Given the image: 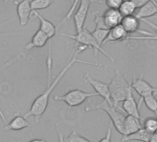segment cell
<instances>
[{"instance_id": "obj_28", "label": "cell", "mask_w": 157, "mask_h": 142, "mask_svg": "<svg viewBox=\"0 0 157 142\" xmlns=\"http://www.w3.org/2000/svg\"><path fill=\"white\" fill-rule=\"evenodd\" d=\"M124 0H105V4L108 9L111 10H118Z\"/></svg>"}, {"instance_id": "obj_22", "label": "cell", "mask_w": 157, "mask_h": 142, "mask_svg": "<svg viewBox=\"0 0 157 142\" xmlns=\"http://www.w3.org/2000/svg\"><path fill=\"white\" fill-rule=\"evenodd\" d=\"M53 3V0H33L31 1L32 11H38L41 10H45L49 8Z\"/></svg>"}, {"instance_id": "obj_17", "label": "cell", "mask_w": 157, "mask_h": 142, "mask_svg": "<svg viewBox=\"0 0 157 142\" xmlns=\"http://www.w3.org/2000/svg\"><path fill=\"white\" fill-rule=\"evenodd\" d=\"M31 126L28 120L24 117L20 115L19 113L14 115V118L6 124L4 127L5 130H10V131H21L25 128H29Z\"/></svg>"}, {"instance_id": "obj_30", "label": "cell", "mask_w": 157, "mask_h": 142, "mask_svg": "<svg viewBox=\"0 0 157 142\" xmlns=\"http://www.w3.org/2000/svg\"><path fill=\"white\" fill-rule=\"evenodd\" d=\"M144 23H146L147 25H149L150 27H151L154 31H155V33H156V34H157V24H155V23H153V22H150V21H148L147 19H145V20H141ZM150 39H157V36L156 37H149Z\"/></svg>"}, {"instance_id": "obj_2", "label": "cell", "mask_w": 157, "mask_h": 142, "mask_svg": "<svg viewBox=\"0 0 157 142\" xmlns=\"http://www.w3.org/2000/svg\"><path fill=\"white\" fill-rule=\"evenodd\" d=\"M108 88L114 107L120 110L119 103L126 99L128 91L131 89L130 84L128 82L126 77L119 73V71L117 70L115 76L111 80L110 84H108Z\"/></svg>"}, {"instance_id": "obj_3", "label": "cell", "mask_w": 157, "mask_h": 142, "mask_svg": "<svg viewBox=\"0 0 157 142\" xmlns=\"http://www.w3.org/2000/svg\"><path fill=\"white\" fill-rule=\"evenodd\" d=\"M60 35H63V36H66V37H68L72 40H74L77 45L78 46H82V47H85L87 48H92L94 52V56L97 55L98 52H101L102 54H104L110 61L114 62L115 59L109 56L104 49L101 46H99L97 44V42L94 40V36L92 35V33L90 31H88V29L86 28H83L80 33H77L76 34L72 35V34H64V33H59Z\"/></svg>"}, {"instance_id": "obj_11", "label": "cell", "mask_w": 157, "mask_h": 142, "mask_svg": "<svg viewBox=\"0 0 157 142\" xmlns=\"http://www.w3.org/2000/svg\"><path fill=\"white\" fill-rule=\"evenodd\" d=\"M17 4V14L19 17V22L21 26H25L32 17V9H31V1L30 0H22L20 3L15 2Z\"/></svg>"}, {"instance_id": "obj_18", "label": "cell", "mask_w": 157, "mask_h": 142, "mask_svg": "<svg viewBox=\"0 0 157 142\" xmlns=\"http://www.w3.org/2000/svg\"><path fill=\"white\" fill-rule=\"evenodd\" d=\"M120 25L128 34L140 32V20L135 15L123 17Z\"/></svg>"}, {"instance_id": "obj_13", "label": "cell", "mask_w": 157, "mask_h": 142, "mask_svg": "<svg viewBox=\"0 0 157 142\" xmlns=\"http://www.w3.org/2000/svg\"><path fill=\"white\" fill-rule=\"evenodd\" d=\"M103 19L105 22V26L108 29H111L113 27H116L117 25H120L121 21L123 19V16L120 14L118 10H111L108 9L105 11L103 14Z\"/></svg>"}, {"instance_id": "obj_24", "label": "cell", "mask_w": 157, "mask_h": 142, "mask_svg": "<svg viewBox=\"0 0 157 142\" xmlns=\"http://www.w3.org/2000/svg\"><path fill=\"white\" fill-rule=\"evenodd\" d=\"M142 128L145 129L151 135L155 134L157 132V119L152 118V117H149V118L145 119Z\"/></svg>"}, {"instance_id": "obj_4", "label": "cell", "mask_w": 157, "mask_h": 142, "mask_svg": "<svg viewBox=\"0 0 157 142\" xmlns=\"http://www.w3.org/2000/svg\"><path fill=\"white\" fill-rule=\"evenodd\" d=\"M85 110H86V112L99 110V111H103V112H106L108 114V116L110 117V120L113 123L117 131L123 136V126H124V121H125L126 115L123 114L121 112H119L118 109L115 108L113 105H110L105 100H103L101 103H99L97 105L86 107Z\"/></svg>"}, {"instance_id": "obj_15", "label": "cell", "mask_w": 157, "mask_h": 142, "mask_svg": "<svg viewBox=\"0 0 157 142\" xmlns=\"http://www.w3.org/2000/svg\"><path fill=\"white\" fill-rule=\"evenodd\" d=\"M128 34L124 30V28L121 25H117L116 27H113L109 29L107 37L104 44L110 43V42H118V41H125L128 39Z\"/></svg>"}, {"instance_id": "obj_27", "label": "cell", "mask_w": 157, "mask_h": 142, "mask_svg": "<svg viewBox=\"0 0 157 142\" xmlns=\"http://www.w3.org/2000/svg\"><path fill=\"white\" fill-rule=\"evenodd\" d=\"M94 21L95 23V29H108L104 22L103 15H100L99 12H94Z\"/></svg>"}, {"instance_id": "obj_14", "label": "cell", "mask_w": 157, "mask_h": 142, "mask_svg": "<svg viewBox=\"0 0 157 142\" xmlns=\"http://www.w3.org/2000/svg\"><path fill=\"white\" fill-rule=\"evenodd\" d=\"M157 13V1L156 0H151L145 5L140 7L135 16L140 20H145L147 18L152 17Z\"/></svg>"}, {"instance_id": "obj_35", "label": "cell", "mask_w": 157, "mask_h": 142, "mask_svg": "<svg viewBox=\"0 0 157 142\" xmlns=\"http://www.w3.org/2000/svg\"><path fill=\"white\" fill-rule=\"evenodd\" d=\"M156 92H157V89H156ZM156 99H157V98H156Z\"/></svg>"}, {"instance_id": "obj_31", "label": "cell", "mask_w": 157, "mask_h": 142, "mask_svg": "<svg viewBox=\"0 0 157 142\" xmlns=\"http://www.w3.org/2000/svg\"><path fill=\"white\" fill-rule=\"evenodd\" d=\"M131 1L134 3V5L136 6L137 9H140V7H142L143 5H145L147 2L151 1V0H131ZM157 1V0H156Z\"/></svg>"}, {"instance_id": "obj_34", "label": "cell", "mask_w": 157, "mask_h": 142, "mask_svg": "<svg viewBox=\"0 0 157 142\" xmlns=\"http://www.w3.org/2000/svg\"><path fill=\"white\" fill-rule=\"evenodd\" d=\"M70 1H71V2H73V1H74V0H70Z\"/></svg>"}, {"instance_id": "obj_19", "label": "cell", "mask_w": 157, "mask_h": 142, "mask_svg": "<svg viewBox=\"0 0 157 142\" xmlns=\"http://www.w3.org/2000/svg\"><path fill=\"white\" fill-rule=\"evenodd\" d=\"M151 134L148 133L145 129L141 128L140 130H138L137 132L128 135V136H122V142H132V141H140V142H149L150 137H151Z\"/></svg>"}, {"instance_id": "obj_20", "label": "cell", "mask_w": 157, "mask_h": 142, "mask_svg": "<svg viewBox=\"0 0 157 142\" xmlns=\"http://www.w3.org/2000/svg\"><path fill=\"white\" fill-rule=\"evenodd\" d=\"M141 103H143L148 108V110H150L151 112H152L154 113L157 112V99L154 96V94L148 95L145 98H143L141 100L139 101L138 106H139L140 110V107H141Z\"/></svg>"}, {"instance_id": "obj_26", "label": "cell", "mask_w": 157, "mask_h": 142, "mask_svg": "<svg viewBox=\"0 0 157 142\" xmlns=\"http://www.w3.org/2000/svg\"><path fill=\"white\" fill-rule=\"evenodd\" d=\"M80 1L81 0H74V1L72 2V6H71V8H70V10H68V12H67V14L64 17V19L62 20V22L56 26V29H58L59 28V26L60 25H62V24H64L67 21H68L71 17H72V15H73V13H74V11H75V9L78 7V3H80Z\"/></svg>"}, {"instance_id": "obj_6", "label": "cell", "mask_w": 157, "mask_h": 142, "mask_svg": "<svg viewBox=\"0 0 157 142\" xmlns=\"http://www.w3.org/2000/svg\"><path fill=\"white\" fill-rule=\"evenodd\" d=\"M48 40H49V38L47 37V35H46L45 34H44V33H43L42 31H40V30L36 31V33L33 34V36L31 42H29V43L24 47L23 50H22L21 53H19L17 56H15L13 59H11L10 61L6 62V63H5L1 68H0V69H4V68H6V67H9V66H10L11 64H13L14 62H16V61H18V60H20V59H21L28 52H30V51H31L32 49H33V48L43 47L44 46H45V44L47 43Z\"/></svg>"}, {"instance_id": "obj_9", "label": "cell", "mask_w": 157, "mask_h": 142, "mask_svg": "<svg viewBox=\"0 0 157 142\" xmlns=\"http://www.w3.org/2000/svg\"><path fill=\"white\" fill-rule=\"evenodd\" d=\"M130 87H131L132 90H134L140 97V100H141L143 98H145L148 95L154 94L157 89V88H154L145 79H143L142 75H140L138 78L133 79V81L130 83Z\"/></svg>"}, {"instance_id": "obj_36", "label": "cell", "mask_w": 157, "mask_h": 142, "mask_svg": "<svg viewBox=\"0 0 157 142\" xmlns=\"http://www.w3.org/2000/svg\"><path fill=\"white\" fill-rule=\"evenodd\" d=\"M156 133H157V132H156Z\"/></svg>"}, {"instance_id": "obj_5", "label": "cell", "mask_w": 157, "mask_h": 142, "mask_svg": "<svg viewBox=\"0 0 157 142\" xmlns=\"http://www.w3.org/2000/svg\"><path fill=\"white\" fill-rule=\"evenodd\" d=\"M94 96H97L95 92H85L81 89H72L62 96L55 95L54 99L56 101H62L66 103L68 108L71 109L82 105L86 99Z\"/></svg>"}, {"instance_id": "obj_25", "label": "cell", "mask_w": 157, "mask_h": 142, "mask_svg": "<svg viewBox=\"0 0 157 142\" xmlns=\"http://www.w3.org/2000/svg\"><path fill=\"white\" fill-rule=\"evenodd\" d=\"M65 142H92V141L80 135L76 130L72 129L71 133L65 138Z\"/></svg>"}, {"instance_id": "obj_29", "label": "cell", "mask_w": 157, "mask_h": 142, "mask_svg": "<svg viewBox=\"0 0 157 142\" xmlns=\"http://www.w3.org/2000/svg\"><path fill=\"white\" fill-rule=\"evenodd\" d=\"M99 142H112V130H111V127H108L106 135Z\"/></svg>"}, {"instance_id": "obj_8", "label": "cell", "mask_w": 157, "mask_h": 142, "mask_svg": "<svg viewBox=\"0 0 157 142\" xmlns=\"http://www.w3.org/2000/svg\"><path fill=\"white\" fill-rule=\"evenodd\" d=\"M83 78L85 79V81L93 87V88L94 89V92L96 93V95L100 96L101 98H103L104 100H105L107 103H109L110 105H113V102L111 100V97H110V93H109V88H108V84L101 82L99 80L94 79L89 74H86L83 75ZM114 106V105H113Z\"/></svg>"}, {"instance_id": "obj_1", "label": "cell", "mask_w": 157, "mask_h": 142, "mask_svg": "<svg viewBox=\"0 0 157 142\" xmlns=\"http://www.w3.org/2000/svg\"><path fill=\"white\" fill-rule=\"evenodd\" d=\"M51 46H49V55H48V59H47V61H46V64H47V68H48V85H47V87L45 88V90L40 95L38 96L34 101L33 102L30 110L28 112L25 113L24 117L27 118V117H34L35 119V123L38 124L41 117L43 116V114L44 113V112L46 111L47 109V106H48V103H49V98H50V95L52 94V92L54 91V89L56 88V87L58 85V83L62 80V78L65 76V75L70 70V68L75 65L76 63H82V64H89V65H94V66H102L98 63H95V62H91V61H85V60H82L78 58V53L74 49V54L75 56H71V58L69 59L67 64L61 70V72L55 77L53 78V80L51 79V71H52V59H51Z\"/></svg>"}, {"instance_id": "obj_10", "label": "cell", "mask_w": 157, "mask_h": 142, "mask_svg": "<svg viewBox=\"0 0 157 142\" xmlns=\"http://www.w3.org/2000/svg\"><path fill=\"white\" fill-rule=\"evenodd\" d=\"M122 111L125 113H127V115L136 117L140 120L141 119L138 103H137V101L133 96L132 88L128 91L126 99L122 101Z\"/></svg>"}, {"instance_id": "obj_12", "label": "cell", "mask_w": 157, "mask_h": 142, "mask_svg": "<svg viewBox=\"0 0 157 142\" xmlns=\"http://www.w3.org/2000/svg\"><path fill=\"white\" fill-rule=\"evenodd\" d=\"M33 16L31 17V19L33 18H38V20L40 21V31H42L44 34H45L47 35V37L49 38V40L56 35V26H55L50 21H48L47 19L44 18L42 15H40L37 11H34L32 13Z\"/></svg>"}, {"instance_id": "obj_23", "label": "cell", "mask_w": 157, "mask_h": 142, "mask_svg": "<svg viewBox=\"0 0 157 142\" xmlns=\"http://www.w3.org/2000/svg\"><path fill=\"white\" fill-rule=\"evenodd\" d=\"M108 32H109V29H95L94 32H92V35L94 36L97 44L102 47L107 37Z\"/></svg>"}, {"instance_id": "obj_32", "label": "cell", "mask_w": 157, "mask_h": 142, "mask_svg": "<svg viewBox=\"0 0 157 142\" xmlns=\"http://www.w3.org/2000/svg\"><path fill=\"white\" fill-rule=\"evenodd\" d=\"M56 129L57 132V137H58V142H65V137L62 134V132L60 131V129L58 128V125L56 124Z\"/></svg>"}, {"instance_id": "obj_16", "label": "cell", "mask_w": 157, "mask_h": 142, "mask_svg": "<svg viewBox=\"0 0 157 142\" xmlns=\"http://www.w3.org/2000/svg\"><path fill=\"white\" fill-rule=\"evenodd\" d=\"M141 128H142V124L140 119L130 115H126L124 121V126H123V136L131 135Z\"/></svg>"}, {"instance_id": "obj_33", "label": "cell", "mask_w": 157, "mask_h": 142, "mask_svg": "<svg viewBox=\"0 0 157 142\" xmlns=\"http://www.w3.org/2000/svg\"><path fill=\"white\" fill-rule=\"evenodd\" d=\"M29 142H48V141L45 140V139H42V138H34V139H33V140H31Z\"/></svg>"}, {"instance_id": "obj_21", "label": "cell", "mask_w": 157, "mask_h": 142, "mask_svg": "<svg viewBox=\"0 0 157 142\" xmlns=\"http://www.w3.org/2000/svg\"><path fill=\"white\" fill-rule=\"evenodd\" d=\"M136 10H137V8L131 0H124L123 3L121 4V6L118 9V11L120 12V14L123 17H127V16L135 15Z\"/></svg>"}, {"instance_id": "obj_7", "label": "cell", "mask_w": 157, "mask_h": 142, "mask_svg": "<svg viewBox=\"0 0 157 142\" xmlns=\"http://www.w3.org/2000/svg\"><path fill=\"white\" fill-rule=\"evenodd\" d=\"M92 3V0H81L77 10L73 13V20L76 28V34L80 33L84 28V23L88 15V11Z\"/></svg>"}]
</instances>
